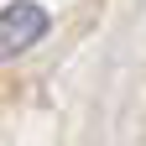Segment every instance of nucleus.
<instances>
[{"label":"nucleus","instance_id":"1","mask_svg":"<svg viewBox=\"0 0 146 146\" xmlns=\"http://www.w3.org/2000/svg\"><path fill=\"white\" fill-rule=\"evenodd\" d=\"M47 26H52V16L36 5V0H11V5H0V63L31 52L47 36Z\"/></svg>","mask_w":146,"mask_h":146}]
</instances>
